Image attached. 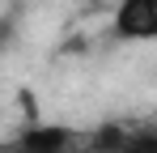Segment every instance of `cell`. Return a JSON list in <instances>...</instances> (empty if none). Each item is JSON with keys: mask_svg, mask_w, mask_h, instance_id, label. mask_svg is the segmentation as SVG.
I'll list each match as a JSON object with an SVG mask.
<instances>
[{"mask_svg": "<svg viewBox=\"0 0 157 153\" xmlns=\"http://www.w3.org/2000/svg\"><path fill=\"white\" fill-rule=\"evenodd\" d=\"M115 34L128 43L157 38V0H119L115 9Z\"/></svg>", "mask_w": 157, "mask_h": 153, "instance_id": "cell-2", "label": "cell"}, {"mask_svg": "<svg viewBox=\"0 0 157 153\" xmlns=\"http://www.w3.org/2000/svg\"><path fill=\"white\" fill-rule=\"evenodd\" d=\"M81 149H85V136L64 124H30L9 145V153H81Z\"/></svg>", "mask_w": 157, "mask_h": 153, "instance_id": "cell-1", "label": "cell"}, {"mask_svg": "<svg viewBox=\"0 0 157 153\" xmlns=\"http://www.w3.org/2000/svg\"><path fill=\"white\" fill-rule=\"evenodd\" d=\"M77 4H98V0H77Z\"/></svg>", "mask_w": 157, "mask_h": 153, "instance_id": "cell-3", "label": "cell"}]
</instances>
